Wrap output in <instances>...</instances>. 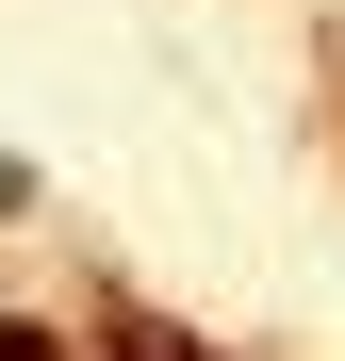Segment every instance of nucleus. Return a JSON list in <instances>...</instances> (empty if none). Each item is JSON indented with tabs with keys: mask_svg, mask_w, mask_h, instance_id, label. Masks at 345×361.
Returning a JSON list of instances; mask_svg holds the SVG:
<instances>
[{
	"mask_svg": "<svg viewBox=\"0 0 345 361\" xmlns=\"http://www.w3.org/2000/svg\"><path fill=\"white\" fill-rule=\"evenodd\" d=\"M0 361H49V345H33V329H0Z\"/></svg>",
	"mask_w": 345,
	"mask_h": 361,
	"instance_id": "obj_1",
	"label": "nucleus"
}]
</instances>
